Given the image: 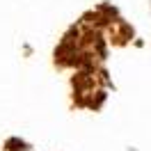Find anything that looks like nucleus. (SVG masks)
<instances>
[{
    "instance_id": "obj_1",
    "label": "nucleus",
    "mask_w": 151,
    "mask_h": 151,
    "mask_svg": "<svg viewBox=\"0 0 151 151\" xmlns=\"http://www.w3.org/2000/svg\"><path fill=\"white\" fill-rule=\"evenodd\" d=\"M7 144H9V149L14 147V151H23V147H25V144H23V142H19V140H9Z\"/></svg>"
}]
</instances>
